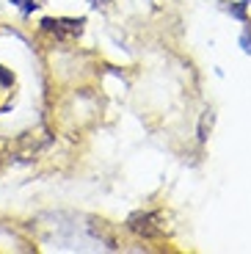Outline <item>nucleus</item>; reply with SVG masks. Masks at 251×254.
<instances>
[{"label":"nucleus","instance_id":"nucleus-1","mask_svg":"<svg viewBox=\"0 0 251 254\" xmlns=\"http://www.w3.org/2000/svg\"><path fill=\"white\" fill-rule=\"evenodd\" d=\"M163 218H160V213H135V216H130V221H127V227L135 232V235H144V238H157L160 232H163Z\"/></svg>","mask_w":251,"mask_h":254},{"label":"nucleus","instance_id":"nucleus-2","mask_svg":"<svg viewBox=\"0 0 251 254\" xmlns=\"http://www.w3.org/2000/svg\"><path fill=\"white\" fill-rule=\"evenodd\" d=\"M47 31H58V33H63V31H69V33H80V25H83V19H44L42 22Z\"/></svg>","mask_w":251,"mask_h":254},{"label":"nucleus","instance_id":"nucleus-3","mask_svg":"<svg viewBox=\"0 0 251 254\" xmlns=\"http://www.w3.org/2000/svg\"><path fill=\"white\" fill-rule=\"evenodd\" d=\"M19 6L25 8V11H31V8H36V3H33V0H17Z\"/></svg>","mask_w":251,"mask_h":254},{"label":"nucleus","instance_id":"nucleus-4","mask_svg":"<svg viewBox=\"0 0 251 254\" xmlns=\"http://www.w3.org/2000/svg\"><path fill=\"white\" fill-rule=\"evenodd\" d=\"M100 3H102V0H100Z\"/></svg>","mask_w":251,"mask_h":254}]
</instances>
